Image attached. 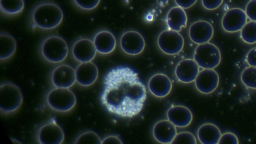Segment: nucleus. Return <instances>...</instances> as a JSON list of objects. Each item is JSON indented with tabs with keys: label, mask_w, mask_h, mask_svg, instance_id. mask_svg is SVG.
<instances>
[{
	"label": "nucleus",
	"mask_w": 256,
	"mask_h": 144,
	"mask_svg": "<svg viewBox=\"0 0 256 144\" xmlns=\"http://www.w3.org/2000/svg\"><path fill=\"white\" fill-rule=\"evenodd\" d=\"M74 144H101L102 140L92 130H86L79 134L74 142Z\"/></svg>",
	"instance_id": "bb28decb"
},
{
	"label": "nucleus",
	"mask_w": 256,
	"mask_h": 144,
	"mask_svg": "<svg viewBox=\"0 0 256 144\" xmlns=\"http://www.w3.org/2000/svg\"><path fill=\"white\" fill-rule=\"evenodd\" d=\"M75 70L76 82L82 86H92L98 78V67L92 61L80 63Z\"/></svg>",
	"instance_id": "dca6fc26"
},
{
	"label": "nucleus",
	"mask_w": 256,
	"mask_h": 144,
	"mask_svg": "<svg viewBox=\"0 0 256 144\" xmlns=\"http://www.w3.org/2000/svg\"><path fill=\"white\" fill-rule=\"evenodd\" d=\"M176 134V126L168 120L158 122L152 129L154 139L161 144H171Z\"/></svg>",
	"instance_id": "6ab92c4d"
},
{
	"label": "nucleus",
	"mask_w": 256,
	"mask_h": 144,
	"mask_svg": "<svg viewBox=\"0 0 256 144\" xmlns=\"http://www.w3.org/2000/svg\"><path fill=\"white\" fill-rule=\"evenodd\" d=\"M214 33L212 25L204 20L194 22L188 30V34L191 40L198 44L209 42L212 38Z\"/></svg>",
	"instance_id": "4468645a"
},
{
	"label": "nucleus",
	"mask_w": 256,
	"mask_h": 144,
	"mask_svg": "<svg viewBox=\"0 0 256 144\" xmlns=\"http://www.w3.org/2000/svg\"><path fill=\"white\" fill-rule=\"evenodd\" d=\"M166 20L169 30L178 32L186 26L188 18L184 8L176 6L168 10Z\"/></svg>",
	"instance_id": "412c9836"
},
{
	"label": "nucleus",
	"mask_w": 256,
	"mask_h": 144,
	"mask_svg": "<svg viewBox=\"0 0 256 144\" xmlns=\"http://www.w3.org/2000/svg\"><path fill=\"white\" fill-rule=\"evenodd\" d=\"M240 32V37L244 42L250 44L256 43V22H246Z\"/></svg>",
	"instance_id": "393cba45"
},
{
	"label": "nucleus",
	"mask_w": 256,
	"mask_h": 144,
	"mask_svg": "<svg viewBox=\"0 0 256 144\" xmlns=\"http://www.w3.org/2000/svg\"><path fill=\"white\" fill-rule=\"evenodd\" d=\"M223 2L224 0H202V4L206 10H212L218 8Z\"/></svg>",
	"instance_id": "2f4dec72"
},
{
	"label": "nucleus",
	"mask_w": 256,
	"mask_h": 144,
	"mask_svg": "<svg viewBox=\"0 0 256 144\" xmlns=\"http://www.w3.org/2000/svg\"><path fill=\"white\" fill-rule=\"evenodd\" d=\"M24 6V0H0V13L7 17H14L20 14Z\"/></svg>",
	"instance_id": "b1692460"
},
{
	"label": "nucleus",
	"mask_w": 256,
	"mask_h": 144,
	"mask_svg": "<svg viewBox=\"0 0 256 144\" xmlns=\"http://www.w3.org/2000/svg\"><path fill=\"white\" fill-rule=\"evenodd\" d=\"M96 52L93 41L88 38L78 39L72 47L73 58L80 63L91 62Z\"/></svg>",
	"instance_id": "ddd939ff"
},
{
	"label": "nucleus",
	"mask_w": 256,
	"mask_h": 144,
	"mask_svg": "<svg viewBox=\"0 0 256 144\" xmlns=\"http://www.w3.org/2000/svg\"><path fill=\"white\" fill-rule=\"evenodd\" d=\"M200 72V66L194 60L187 58L180 62L175 69L178 81L185 84L194 82Z\"/></svg>",
	"instance_id": "2eb2a0df"
},
{
	"label": "nucleus",
	"mask_w": 256,
	"mask_h": 144,
	"mask_svg": "<svg viewBox=\"0 0 256 144\" xmlns=\"http://www.w3.org/2000/svg\"><path fill=\"white\" fill-rule=\"evenodd\" d=\"M74 4L78 9L84 11L90 12L98 6L100 0H72Z\"/></svg>",
	"instance_id": "cd10ccee"
},
{
	"label": "nucleus",
	"mask_w": 256,
	"mask_h": 144,
	"mask_svg": "<svg viewBox=\"0 0 256 144\" xmlns=\"http://www.w3.org/2000/svg\"><path fill=\"white\" fill-rule=\"evenodd\" d=\"M12 142L14 143H18V144H20V142L19 141H18L17 140H14V139H12Z\"/></svg>",
	"instance_id": "c9c22d12"
},
{
	"label": "nucleus",
	"mask_w": 256,
	"mask_h": 144,
	"mask_svg": "<svg viewBox=\"0 0 256 144\" xmlns=\"http://www.w3.org/2000/svg\"><path fill=\"white\" fill-rule=\"evenodd\" d=\"M247 17L252 21L256 22V0H250L246 7Z\"/></svg>",
	"instance_id": "7c9ffc66"
},
{
	"label": "nucleus",
	"mask_w": 256,
	"mask_h": 144,
	"mask_svg": "<svg viewBox=\"0 0 256 144\" xmlns=\"http://www.w3.org/2000/svg\"><path fill=\"white\" fill-rule=\"evenodd\" d=\"M64 19L62 9L50 0L40 2L32 8L29 14L30 26L36 29L50 30L58 27Z\"/></svg>",
	"instance_id": "f03ea898"
},
{
	"label": "nucleus",
	"mask_w": 256,
	"mask_h": 144,
	"mask_svg": "<svg viewBox=\"0 0 256 144\" xmlns=\"http://www.w3.org/2000/svg\"><path fill=\"white\" fill-rule=\"evenodd\" d=\"M219 82V75L214 69H204L199 72L194 80L196 89L205 94L214 92L218 88Z\"/></svg>",
	"instance_id": "f8f14e48"
},
{
	"label": "nucleus",
	"mask_w": 256,
	"mask_h": 144,
	"mask_svg": "<svg viewBox=\"0 0 256 144\" xmlns=\"http://www.w3.org/2000/svg\"><path fill=\"white\" fill-rule=\"evenodd\" d=\"M240 80L248 88L256 90V67L248 66L243 70Z\"/></svg>",
	"instance_id": "a878e982"
},
{
	"label": "nucleus",
	"mask_w": 256,
	"mask_h": 144,
	"mask_svg": "<svg viewBox=\"0 0 256 144\" xmlns=\"http://www.w3.org/2000/svg\"><path fill=\"white\" fill-rule=\"evenodd\" d=\"M238 139L235 134L231 132H226L222 134L218 144H238Z\"/></svg>",
	"instance_id": "c756f323"
},
{
	"label": "nucleus",
	"mask_w": 256,
	"mask_h": 144,
	"mask_svg": "<svg viewBox=\"0 0 256 144\" xmlns=\"http://www.w3.org/2000/svg\"><path fill=\"white\" fill-rule=\"evenodd\" d=\"M221 136L219 128L212 123L202 124L197 132L198 138L202 144H218Z\"/></svg>",
	"instance_id": "4be33fe9"
},
{
	"label": "nucleus",
	"mask_w": 256,
	"mask_h": 144,
	"mask_svg": "<svg viewBox=\"0 0 256 144\" xmlns=\"http://www.w3.org/2000/svg\"><path fill=\"white\" fill-rule=\"evenodd\" d=\"M157 44L160 49L164 53L168 55H174L182 50L184 39L178 32L166 30L160 34Z\"/></svg>",
	"instance_id": "6e6552de"
},
{
	"label": "nucleus",
	"mask_w": 256,
	"mask_h": 144,
	"mask_svg": "<svg viewBox=\"0 0 256 144\" xmlns=\"http://www.w3.org/2000/svg\"><path fill=\"white\" fill-rule=\"evenodd\" d=\"M36 136L40 144H62L64 138L63 130L54 120L42 124L37 130Z\"/></svg>",
	"instance_id": "0eeeda50"
},
{
	"label": "nucleus",
	"mask_w": 256,
	"mask_h": 144,
	"mask_svg": "<svg viewBox=\"0 0 256 144\" xmlns=\"http://www.w3.org/2000/svg\"><path fill=\"white\" fill-rule=\"evenodd\" d=\"M16 41L10 34L1 32L0 34V60L5 61L11 58L16 50Z\"/></svg>",
	"instance_id": "5701e85b"
},
{
	"label": "nucleus",
	"mask_w": 256,
	"mask_h": 144,
	"mask_svg": "<svg viewBox=\"0 0 256 144\" xmlns=\"http://www.w3.org/2000/svg\"><path fill=\"white\" fill-rule=\"evenodd\" d=\"M23 95L20 88L10 82H3L0 86V110L4 114L17 111L21 106Z\"/></svg>",
	"instance_id": "20e7f679"
},
{
	"label": "nucleus",
	"mask_w": 256,
	"mask_h": 144,
	"mask_svg": "<svg viewBox=\"0 0 256 144\" xmlns=\"http://www.w3.org/2000/svg\"><path fill=\"white\" fill-rule=\"evenodd\" d=\"M246 60L249 66L256 67V46L248 51Z\"/></svg>",
	"instance_id": "473e14b6"
},
{
	"label": "nucleus",
	"mask_w": 256,
	"mask_h": 144,
	"mask_svg": "<svg viewBox=\"0 0 256 144\" xmlns=\"http://www.w3.org/2000/svg\"><path fill=\"white\" fill-rule=\"evenodd\" d=\"M121 140L116 136L111 135L104 138L102 144H122Z\"/></svg>",
	"instance_id": "f704fd0d"
},
{
	"label": "nucleus",
	"mask_w": 256,
	"mask_h": 144,
	"mask_svg": "<svg viewBox=\"0 0 256 144\" xmlns=\"http://www.w3.org/2000/svg\"><path fill=\"white\" fill-rule=\"evenodd\" d=\"M198 0H174L178 6L182 8H189L192 6Z\"/></svg>",
	"instance_id": "72a5a7b5"
},
{
	"label": "nucleus",
	"mask_w": 256,
	"mask_h": 144,
	"mask_svg": "<svg viewBox=\"0 0 256 144\" xmlns=\"http://www.w3.org/2000/svg\"><path fill=\"white\" fill-rule=\"evenodd\" d=\"M46 102L52 110L66 112L74 107L76 98L75 94L69 88L54 87L46 94Z\"/></svg>",
	"instance_id": "39448f33"
},
{
	"label": "nucleus",
	"mask_w": 256,
	"mask_h": 144,
	"mask_svg": "<svg viewBox=\"0 0 256 144\" xmlns=\"http://www.w3.org/2000/svg\"><path fill=\"white\" fill-rule=\"evenodd\" d=\"M120 45L126 54L136 56L143 52L146 43L144 37L140 32L135 30H128L122 35Z\"/></svg>",
	"instance_id": "1a4fd4ad"
},
{
	"label": "nucleus",
	"mask_w": 256,
	"mask_h": 144,
	"mask_svg": "<svg viewBox=\"0 0 256 144\" xmlns=\"http://www.w3.org/2000/svg\"><path fill=\"white\" fill-rule=\"evenodd\" d=\"M39 52L42 57L46 62L58 64L66 58L68 48L64 38L57 34H52L41 42Z\"/></svg>",
	"instance_id": "7ed1b4c3"
},
{
	"label": "nucleus",
	"mask_w": 256,
	"mask_h": 144,
	"mask_svg": "<svg viewBox=\"0 0 256 144\" xmlns=\"http://www.w3.org/2000/svg\"><path fill=\"white\" fill-rule=\"evenodd\" d=\"M246 12L240 8H232L224 15L222 20L223 30L228 32L233 33L240 31L247 22Z\"/></svg>",
	"instance_id": "9b49d317"
},
{
	"label": "nucleus",
	"mask_w": 256,
	"mask_h": 144,
	"mask_svg": "<svg viewBox=\"0 0 256 144\" xmlns=\"http://www.w3.org/2000/svg\"><path fill=\"white\" fill-rule=\"evenodd\" d=\"M50 81L55 88H69L76 82V70L68 64L58 65L52 70Z\"/></svg>",
	"instance_id": "9d476101"
},
{
	"label": "nucleus",
	"mask_w": 256,
	"mask_h": 144,
	"mask_svg": "<svg viewBox=\"0 0 256 144\" xmlns=\"http://www.w3.org/2000/svg\"><path fill=\"white\" fill-rule=\"evenodd\" d=\"M172 86L170 79L163 74L153 75L148 82V88L150 93L159 98L167 96L170 93Z\"/></svg>",
	"instance_id": "f3484780"
},
{
	"label": "nucleus",
	"mask_w": 256,
	"mask_h": 144,
	"mask_svg": "<svg viewBox=\"0 0 256 144\" xmlns=\"http://www.w3.org/2000/svg\"><path fill=\"white\" fill-rule=\"evenodd\" d=\"M221 59L219 48L212 43L198 44L195 49L194 60L204 69H214L220 64Z\"/></svg>",
	"instance_id": "423d86ee"
},
{
	"label": "nucleus",
	"mask_w": 256,
	"mask_h": 144,
	"mask_svg": "<svg viewBox=\"0 0 256 144\" xmlns=\"http://www.w3.org/2000/svg\"><path fill=\"white\" fill-rule=\"evenodd\" d=\"M168 120L178 128L188 126L192 120L190 110L183 106H175L168 108L166 112Z\"/></svg>",
	"instance_id": "a211bd4d"
},
{
	"label": "nucleus",
	"mask_w": 256,
	"mask_h": 144,
	"mask_svg": "<svg viewBox=\"0 0 256 144\" xmlns=\"http://www.w3.org/2000/svg\"><path fill=\"white\" fill-rule=\"evenodd\" d=\"M96 52L102 54L112 52L116 46V40L110 31L102 30L98 32L92 40Z\"/></svg>",
	"instance_id": "aec40b11"
},
{
	"label": "nucleus",
	"mask_w": 256,
	"mask_h": 144,
	"mask_svg": "<svg viewBox=\"0 0 256 144\" xmlns=\"http://www.w3.org/2000/svg\"><path fill=\"white\" fill-rule=\"evenodd\" d=\"M146 98V87L132 68L118 66L106 76L101 102L110 113L132 118L140 112Z\"/></svg>",
	"instance_id": "f257e3e1"
},
{
	"label": "nucleus",
	"mask_w": 256,
	"mask_h": 144,
	"mask_svg": "<svg viewBox=\"0 0 256 144\" xmlns=\"http://www.w3.org/2000/svg\"><path fill=\"white\" fill-rule=\"evenodd\" d=\"M171 144H196V140L190 132H183L176 134Z\"/></svg>",
	"instance_id": "c85d7f7f"
}]
</instances>
